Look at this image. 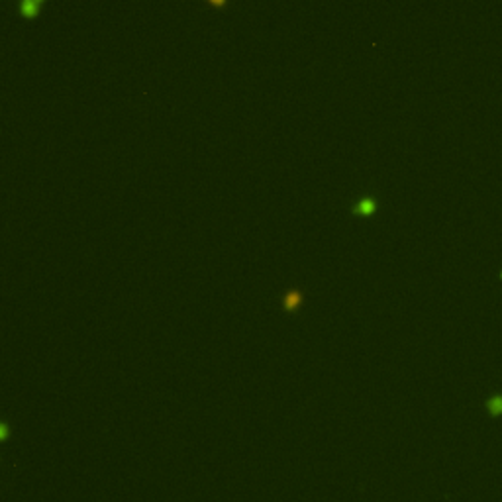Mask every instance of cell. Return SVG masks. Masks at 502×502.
Listing matches in <instances>:
<instances>
[{"instance_id":"cell-2","label":"cell","mask_w":502,"mask_h":502,"mask_svg":"<svg viewBox=\"0 0 502 502\" xmlns=\"http://www.w3.org/2000/svg\"><path fill=\"white\" fill-rule=\"evenodd\" d=\"M282 302H284V308H286V310H295V308H298V306L302 304V293H300L298 289H293V291H289V293L284 295Z\"/></svg>"},{"instance_id":"cell-3","label":"cell","mask_w":502,"mask_h":502,"mask_svg":"<svg viewBox=\"0 0 502 502\" xmlns=\"http://www.w3.org/2000/svg\"><path fill=\"white\" fill-rule=\"evenodd\" d=\"M20 8H22V12L28 16H33L40 8H42V4L40 2H35V0H24L22 4H20Z\"/></svg>"},{"instance_id":"cell-5","label":"cell","mask_w":502,"mask_h":502,"mask_svg":"<svg viewBox=\"0 0 502 502\" xmlns=\"http://www.w3.org/2000/svg\"><path fill=\"white\" fill-rule=\"evenodd\" d=\"M6 436H8V426H6V424H2V422H0V442H2V440H4V438H6Z\"/></svg>"},{"instance_id":"cell-4","label":"cell","mask_w":502,"mask_h":502,"mask_svg":"<svg viewBox=\"0 0 502 502\" xmlns=\"http://www.w3.org/2000/svg\"><path fill=\"white\" fill-rule=\"evenodd\" d=\"M487 408L490 414H502V395H496L487 402Z\"/></svg>"},{"instance_id":"cell-1","label":"cell","mask_w":502,"mask_h":502,"mask_svg":"<svg viewBox=\"0 0 502 502\" xmlns=\"http://www.w3.org/2000/svg\"><path fill=\"white\" fill-rule=\"evenodd\" d=\"M377 208H379L377 196H373V194H363V196H359L353 204H351V212H353L355 216H365V218H367V216H371V214L377 212Z\"/></svg>"}]
</instances>
